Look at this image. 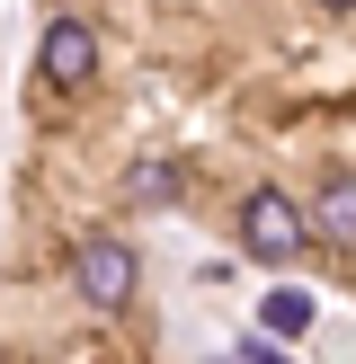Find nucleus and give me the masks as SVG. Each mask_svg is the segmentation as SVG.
Listing matches in <instances>:
<instances>
[{
    "label": "nucleus",
    "mask_w": 356,
    "mask_h": 364,
    "mask_svg": "<svg viewBox=\"0 0 356 364\" xmlns=\"http://www.w3.org/2000/svg\"><path fill=\"white\" fill-rule=\"evenodd\" d=\"M125 196H134V205H160V196H178V169H169V160H152V169L125 178Z\"/></svg>",
    "instance_id": "6"
},
{
    "label": "nucleus",
    "mask_w": 356,
    "mask_h": 364,
    "mask_svg": "<svg viewBox=\"0 0 356 364\" xmlns=\"http://www.w3.org/2000/svg\"><path fill=\"white\" fill-rule=\"evenodd\" d=\"M241 240H249V258L285 267V258H303L312 223H303V205H294L285 187H249V196H241Z\"/></svg>",
    "instance_id": "2"
},
{
    "label": "nucleus",
    "mask_w": 356,
    "mask_h": 364,
    "mask_svg": "<svg viewBox=\"0 0 356 364\" xmlns=\"http://www.w3.org/2000/svg\"><path fill=\"white\" fill-rule=\"evenodd\" d=\"M71 284H80L89 311H125L134 284H142V267H134V249H125L116 231H80V240H71Z\"/></svg>",
    "instance_id": "1"
},
{
    "label": "nucleus",
    "mask_w": 356,
    "mask_h": 364,
    "mask_svg": "<svg viewBox=\"0 0 356 364\" xmlns=\"http://www.w3.org/2000/svg\"><path fill=\"white\" fill-rule=\"evenodd\" d=\"M241 364H285V355L267 347V338H249V347H241Z\"/></svg>",
    "instance_id": "7"
},
{
    "label": "nucleus",
    "mask_w": 356,
    "mask_h": 364,
    "mask_svg": "<svg viewBox=\"0 0 356 364\" xmlns=\"http://www.w3.org/2000/svg\"><path fill=\"white\" fill-rule=\"evenodd\" d=\"M303 223H312L320 240H356V169L320 178V196H312V205H303Z\"/></svg>",
    "instance_id": "4"
},
{
    "label": "nucleus",
    "mask_w": 356,
    "mask_h": 364,
    "mask_svg": "<svg viewBox=\"0 0 356 364\" xmlns=\"http://www.w3.org/2000/svg\"><path fill=\"white\" fill-rule=\"evenodd\" d=\"M320 9H356V0H320Z\"/></svg>",
    "instance_id": "8"
},
{
    "label": "nucleus",
    "mask_w": 356,
    "mask_h": 364,
    "mask_svg": "<svg viewBox=\"0 0 356 364\" xmlns=\"http://www.w3.org/2000/svg\"><path fill=\"white\" fill-rule=\"evenodd\" d=\"M312 320H320V311H312V294H294V284H276V294L258 302V329H267V338H303Z\"/></svg>",
    "instance_id": "5"
},
{
    "label": "nucleus",
    "mask_w": 356,
    "mask_h": 364,
    "mask_svg": "<svg viewBox=\"0 0 356 364\" xmlns=\"http://www.w3.org/2000/svg\"><path fill=\"white\" fill-rule=\"evenodd\" d=\"M36 71H45V89H89L98 80V36H89V18H53V27L36 36Z\"/></svg>",
    "instance_id": "3"
}]
</instances>
